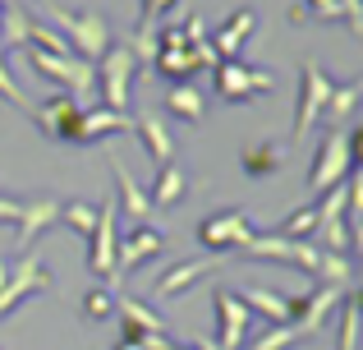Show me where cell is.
Here are the masks:
<instances>
[{"label":"cell","instance_id":"obj_15","mask_svg":"<svg viewBox=\"0 0 363 350\" xmlns=\"http://www.w3.org/2000/svg\"><path fill=\"white\" fill-rule=\"evenodd\" d=\"M116 314H120L129 341H143V337H170L166 318L152 314V305H143V300H133V295H116Z\"/></svg>","mask_w":363,"mask_h":350},{"label":"cell","instance_id":"obj_16","mask_svg":"<svg viewBox=\"0 0 363 350\" xmlns=\"http://www.w3.org/2000/svg\"><path fill=\"white\" fill-rule=\"evenodd\" d=\"M120 129H133L129 111H106V106H88L79 116V129H74V143H101V138L120 134Z\"/></svg>","mask_w":363,"mask_h":350},{"label":"cell","instance_id":"obj_41","mask_svg":"<svg viewBox=\"0 0 363 350\" xmlns=\"http://www.w3.org/2000/svg\"><path fill=\"white\" fill-rule=\"evenodd\" d=\"M340 18L363 37V5H359V0H340Z\"/></svg>","mask_w":363,"mask_h":350},{"label":"cell","instance_id":"obj_2","mask_svg":"<svg viewBox=\"0 0 363 350\" xmlns=\"http://www.w3.org/2000/svg\"><path fill=\"white\" fill-rule=\"evenodd\" d=\"M253 235H257L253 222H248V212H240V207H221V212H207L198 222V244L207 253H244Z\"/></svg>","mask_w":363,"mask_h":350},{"label":"cell","instance_id":"obj_24","mask_svg":"<svg viewBox=\"0 0 363 350\" xmlns=\"http://www.w3.org/2000/svg\"><path fill=\"white\" fill-rule=\"evenodd\" d=\"M184 194H189L184 166H179V162H166V166L157 171V185H152V194H147V207H175Z\"/></svg>","mask_w":363,"mask_h":350},{"label":"cell","instance_id":"obj_14","mask_svg":"<svg viewBox=\"0 0 363 350\" xmlns=\"http://www.w3.org/2000/svg\"><path fill=\"white\" fill-rule=\"evenodd\" d=\"M60 222V198H33V203H23V212H18V222H14V240H18V249L23 253H33V244L42 240L51 226Z\"/></svg>","mask_w":363,"mask_h":350},{"label":"cell","instance_id":"obj_23","mask_svg":"<svg viewBox=\"0 0 363 350\" xmlns=\"http://www.w3.org/2000/svg\"><path fill=\"white\" fill-rule=\"evenodd\" d=\"M111 175H116V194H111V198H116V207H120V212H129L133 222L143 226V222H147V212H152V207H147V194L133 185V175L120 166V157H111Z\"/></svg>","mask_w":363,"mask_h":350},{"label":"cell","instance_id":"obj_5","mask_svg":"<svg viewBox=\"0 0 363 350\" xmlns=\"http://www.w3.org/2000/svg\"><path fill=\"white\" fill-rule=\"evenodd\" d=\"M92 70H97L101 106H106V111H124V106H129V83H133V74H138V60L129 55V46H111Z\"/></svg>","mask_w":363,"mask_h":350},{"label":"cell","instance_id":"obj_39","mask_svg":"<svg viewBox=\"0 0 363 350\" xmlns=\"http://www.w3.org/2000/svg\"><path fill=\"white\" fill-rule=\"evenodd\" d=\"M179 0H138V28H157V18H166Z\"/></svg>","mask_w":363,"mask_h":350},{"label":"cell","instance_id":"obj_3","mask_svg":"<svg viewBox=\"0 0 363 350\" xmlns=\"http://www.w3.org/2000/svg\"><path fill=\"white\" fill-rule=\"evenodd\" d=\"M276 88L272 70H253L244 60H216L212 65V92L221 102H248V97H267Z\"/></svg>","mask_w":363,"mask_h":350},{"label":"cell","instance_id":"obj_17","mask_svg":"<svg viewBox=\"0 0 363 350\" xmlns=\"http://www.w3.org/2000/svg\"><path fill=\"white\" fill-rule=\"evenodd\" d=\"M212 272V258H184V263H170L166 272H161L157 281H152V295L157 300H175L179 290H189L198 277H207Z\"/></svg>","mask_w":363,"mask_h":350},{"label":"cell","instance_id":"obj_36","mask_svg":"<svg viewBox=\"0 0 363 350\" xmlns=\"http://www.w3.org/2000/svg\"><path fill=\"white\" fill-rule=\"evenodd\" d=\"M290 346H299V332H294V327H267V332H257V337L244 341V350H290Z\"/></svg>","mask_w":363,"mask_h":350},{"label":"cell","instance_id":"obj_26","mask_svg":"<svg viewBox=\"0 0 363 350\" xmlns=\"http://www.w3.org/2000/svg\"><path fill=\"white\" fill-rule=\"evenodd\" d=\"M240 171H244L248 180L281 171V148H276V143H248L244 153H240Z\"/></svg>","mask_w":363,"mask_h":350},{"label":"cell","instance_id":"obj_4","mask_svg":"<svg viewBox=\"0 0 363 350\" xmlns=\"http://www.w3.org/2000/svg\"><path fill=\"white\" fill-rule=\"evenodd\" d=\"M116 222H120V207H116V198L106 194L101 207H97V226H92V235H88V268H92V277H101V286H111V290H116V244H120Z\"/></svg>","mask_w":363,"mask_h":350},{"label":"cell","instance_id":"obj_28","mask_svg":"<svg viewBox=\"0 0 363 350\" xmlns=\"http://www.w3.org/2000/svg\"><path fill=\"white\" fill-rule=\"evenodd\" d=\"M340 332H336V350H354L359 346V290H345L340 300Z\"/></svg>","mask_w":363,"mask_h":350},{"label":"cell","instance_id":"obj_6","mask_svg":"<svg viewBox=\"0 0 363 350\" xmlns=\"http://www.w3.org/2000/svg\"><path fill=\"white\" fill-rule=\"evenodd\" d=\"M350 171H354V157H350L345 129H327V138L313 153V171H308V189L313 194H327L331 185H340Z\"/></svg>","mask_w":363,"mask_h":350},{"label":"cell","instance_id":"obj_40","mask_svg":"<svg viewBox=\"0 0 363 350\" xmlns=\"http://www.w3.org/2000/svg\"><path fill=\"white\" fill-rule=\"evenodd\" d=\"M303 9L318 14V18H327V23H336V18H340V0H303Z\"/></svg>","mask_w":363,"mask_h":350},{"label":"cell","instance_id":"obj_19","mask_svg":"<svg viewBox=\"0 0 363 350\" xmlns=\"http://www.w3.org/2000/svg\"><path fill=\"white\" fill-rule=\"evenodd\" d=\"M133 134H138V143L147 148V157L157 166H166V162H175V134L166 129V120H157V116H133Z\"/></svg>","mask_w":363,"mask_h":350},{"label":"cell","instance_id":"obj_33","mask_svg":"<svg viewBox=\"0 0 363 350\" xmlns=\"http://www.w3.org/2000/svg\"><path fill=\"white\" fill-rule=\"evenodd\" d=\"M60 222L69 226L74 235H83V240H88L92 226H97V203H60Z\"/></svg>","mask_w":363,"mask_h":350},{"label":"cell","instance_id":"obj_32","mask_svg":"<svg viewBox=\"0 0 363 350\" xmlns=\"http://www.w3.org/2000/svg\"><path fill=\"white\" fill-rule=\"evenodd\" d=\"M83 318H92V323H106V318H116V290H111V286L83 290Z\"/></svg>","mask_w":363,"mask_h":350},{"label":"cell","instance_id":"obj_1","mask_svg":"<svg viewBox=\"0 0 363 350\" xmlns=\"http://www.w3.org/2000/svg\"><path fill=\"white\" fill-rule=\"evenodd\" d=\"M46 18H51V28L69 42V51L79 55V60L97 65L101 55L111 51V18L97 14V9H65V5H51V0H46Z\"/></svg>","mask_w":363,"mask_h":350},{"label":"cell","instance_id":"obj_21","mask_svg":"<svg viewBox=\"0 0 363 350\" xmlns=\"http://www.w3.org/2000/svg\"><path fill=\"white\" fill-rule=\"evenodd\" d=\"M359 97H363V79L336 83V88H331V97H327V111H322V120H327V129H345V125H354Z\"/></svg>","mask_w":363,"mask_h":350},{"label":"cell","instance_id":"obj_8","mask_svg":"<svg viewBox=\"0 0 363 350\" xmlns=\"http://www.w3.org/2000/svg\"><path fill=\"white\" fill-rule=\"evenodd\" d=\"M331 88H336V79H331V74H322L313 60L299 65V106H294V134H308V129L322 120Z\"/></svg>","mask_w":363,"mask_h":350},{"label":"cell","instance_id":"obj_38","mask_svg":"<svg viewBox=\"0 0 363 350\" xmlns=\"http://www.w3.org/2000/svg\"><path fill=\"white\" fill-rule=\"evenodd\" d=\"M0 97L9 102V106H18V111H28L33 116V102L18 92V83H14V74H9V65H5V51H0Z\"/></svg>","mask_w":363,"mask_h":350},{"label":"cell","instance_id":"obj_37","mask_svg":"<svg viewBox=\"0 0 363 350\" xmlns=\"http://www.w3.org/2000/svg\"><path fill=\"white\" fill-rule=\"evenodd\" d=\"M345 198H350V185H345V180H340V185H331L327 198H322V203H313V207H318V226H322V222H340V212H345Z\"/></svg>","mask_w":363,"mask_h":350},{"label":"cell","instance_id":"obj_31","mask_svg":"<svg viewBox=\"0 0 363 350\" xmlns=\"http://www.w3.org/2000/svg\"><path fill=\"white\" fill-rule=\"evenodd\" d=\"M313 231H318V207L313 203L294 207V212L276 226V235H285V240H313Z\"/></svg>","mask_w":363,"mask_h":350},{"label":"cell","instance_id":"obj_27","mask_svg":"<svg viewBox=\"0 0 363 350\" xmlns=\"http://www.w3.org/2000/svg\"><path fill=\"white\" fill-rule=\"evenodd\" d=\"M313 244H318V249H327V253H354V235H350V226L345 222H322L318 231H313Z\"/></svg>","mask_w":363,"mask_h":350},{"label":"cell","instance_id":"obj_7","mask_svg":"<svg viewBox=\"0 0 363 350\" xmlns=\"http://www.w3.org/2000/svg\"><path fill=\"white\" fill-rule=\"evenodd\" d=\"M340 300H345V290H336V286H313L308 295L290 300V327L299 332V341L303 337H318L322 327L331 323V314L340 309Z\"/></svg>","mask_w":363,"mask_h":350},{"label":"cell","instance_id":"obj_29","mask_svg":"<svg viewBox=\"0 0 363 350\" xmlns=\"http://www.w3.org/2000/svg\"><path fill=\"white\" fill-rule=\"evenodd\" d=\"M28 28L33 18L18 5H0V46H28Z\"/></svg>","mask_w":363,"mask_h":350},{"label":"cell","instance_id":"obj_35","mask_svg":"<svg viewBox=\"0 0 363 350\" xmlns=\"http://www.w3.org/2000/svg\"><path fill=\"white\" fill-rule=\"evenodd\" d=\"M28 46H33V51H46V55H74L69 42H65L51 23H33L28 28Z\"/></svg>","mask_w":363,"mask_h":350},{"label":"cell","instance_id":"obj_42","mask_svg":"<svg viewBox=\"0 0 363 350\" xmlns=\"http://www.w3.org/2000/svg\"><path fill=\"white\" fill-rule=\"evenodd\" d=\"M18 212H23V198H5V194H0V222L14 226V222H18Z\"/></svg>","mask_w":363,"mask_h":350},{"label":"cell","instance_id":"obj_45","mask_svg":"<svg viewBox=\"0 0 363 350\" xmlns=\"http://www.w3.org/2000/svg\"><path fill=\"white\" fill-rule=\"evenodd\" d=\"M5 281H9V263L0 258V290H5Z\"/></svg>","mask_w":363,"mask_h":350},{"label":"cell","instance_id":"obj_9","mask_svg":"<svg viewBox=\"0 0 363 350\" xmlns=\"http://www.w3.org/2000/svg\"><path fill=\"white\" fill-rule=\"evenodd\" d=\"M244 253L248 258H267V263H290V268L308 272V277H313V268H318V244L313 240H285V235H276V231L253 235Z\"/></svg>","mask_w":363,"mask_h":350},{"label":"cell","instance_id":"obj_44","mask_svg":"<svg viewBox=\"0 0 363 350\" xmlns=\"http://www.w3.org/2000/svg\"><path fill=\"white\" fill-rule=\"evenodd\" d=\"M116 350H143L138 341H129V337H120V341H116Z\"/></svg>","mask_w":363,"mask_h":350},{"label":"cell","instance_id":"obj_13","mask_svg":"<svg viewBox=\"0 0 363 350\" xmlns=\"http://www.w3.org/2000/svg\"><path fill=\"white\" fill-rule=\"evenodd\" d=\"M161 249H166V235H161V231H152V226H133V231L116 244V286L138 268V263L157 258Z\"/></svg>","mask_w":363,"mask_h":350},{"label":"cell","instance_id":"obj_10","mask_svg":"<svg viewBox=\"0 0 363 350\" xmlns=\"http://www.w3.org/2000/svg\"><path fill=\"white\" fill-rule=\"evenodd\" d=\"M46 286H51L46 263L37 258V253H23V258H18V268H9V281H5V290H0V323H5V318L14 314L28 295H37V290H46Z\"/></svg>","mask_w":363,"mask_h":350},{"label":"cell","instance_id":"obj_12","mask_svg":"<svg viewBox=\"0 0 363 350\" xmlns=\"http://www.w3.org/2000/svg\"><path fill=\"white\" fill-rule=\"evenodd\" d=\"M79 116H83V102L69 97V92H51L46 102H37V106H33V120L42 125V134L46 138H65V143H74Z\"/></svg>","mask_w":363,"mask_h":350},{"label":"cell","instance_id":"obj_18","mask_svg":"<svg viewBox=\"0 0 363 350\" xmlns=\"http://www.w3.org/2000/svg\"><path fill=\"white\" fill-rule=\"evenodd\" d=\"M240 305L248 309V314L267 318L272 327H290V300H285L281 290H272V286H244Z\"/></svg>","mask_w":363,"mask_h":350},{"label":"cell","instance_id":"obj_25","mask_svg":"<svg viewBox=\"0 0 363 350\" xmlns=\"http://www.w3.org/2000/svg\"><path fill=\"white\" fill-rule=\"evenodd\" d=\"M313 277H318V286H336V290H354V263L345 258V253H327L318 249V268H313Z\"/></svg>","mask_w":363,"mask_h":350},{"label":"cell","instance_id":"obj_11","mask_svg":"<svg viewBox=\"0 0 363 350\" xmlns=\"http://www.w3.org/2000/svg\"><path fill=\"white\" fill-rule=\"evenodd\" d=\"M212 309H216V337L212 341L221 350H244L253 314L240 305V295H235V290H212Z\"/></svg>","mask_w":363,"mask_h":350},{"label":"cell","instance_id":"obj_20","mask_svg":"<svg viewBox=\"0 0 363 350\" xmlns=\"http://www.w3.org/2000/svg\"><path fill=\"white\" fill-rule=\"evenodd\" d=\"M253 28H257V14H253V9H235V14L216 28V37H212L216 60H240V46H244V37L253 33Z\"/></svg>","mask_w":363,"mask_h":350},{"label":"cell","instance_id":"obj_22","mask_svg":"<svg viewBox=\"0 0 363 350\" xmlns=\"http://www.w3.org/2000/svg\"><path fill=\"white\" fill-rule=\"evenodd\" d=\"M166 111L175 120H184V125H203V120H207V92L194 88V83H170Z\"/></svg>","mask_w":363,"mask_h":350},{"label":"cell","instance_id":"obj_43","mask_svg":"<svg viewBox=\"0 0 363 350\" xmlns=\"http://www.w3.org/2000/svg\"><path fill=\"white\" fill-rule=\"evenodd\" d=\"M285 18H290V23H308V9H303V0H299V5H290V9H285Z\"/></svg>","mask_w":363,"mask_h":350},{"label":"cell","instance_id":"obj_30","mask_svg":"<svg viewBox=\"0 0 363 350\" xmlns=\"http://www.w3.org/2000/svg\"><path fill=\"white\" fill-rule=\"evenodd\" d=\"M152 70H157V74H166L170 83H189V79L198 74V65H194V55H189V46H179V51H161Z\"/></svg>","mask_w":363,"mask_h":350},{"label":"cell","instance_id":"obj_34","mask_svg":"<svg viewBox=\"0 0 363 350\" xmlns=\"http://www.w3.org/2000/svg\"><path fill=\"white\" fill-rule=\"evenodd\" d=\"M129 55L143 65V74L157 65V55H161V46H157V28H133V37H129Z\"/></svg>","mask_w":363,"mask_h":350}]
</instances>
